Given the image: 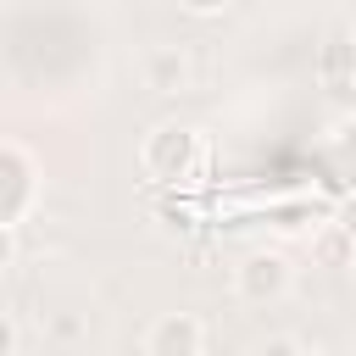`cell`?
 I'll return each mask as SVG.
<instances>
[{"label": "cell", "mask_w": 356, "mask_h": 356, "mask_svg": "<svg viewBox=\"0 0 356 356\" xmlns=\"http://www.w3.org/2000/svg\"><path fill=\"white\" fill-rule=\"evenodd\" d=\"M350 267H356V256H350Z\"/></svg>", "instance_id": "15"}, {"label": "cell", "mask_w": 356, "mask_h": 356, "mask_svg": "<svg viewBox=\"0 0 356 356\" xmlns=\"http://www.w3.org/2000/svg\"><path fill=\"white\" fill-rule=\"evenodd\" d=\"M0 356H17V328H11V317H0Z\"/></svg>", "instance_id": "12"}, {"label": "cell", "mask_w": 356, "mask_h": 356, "mask_svg": "<svg viewBox=\"0 0 356 356\" xmlns=\"http://www.w3.org/2000/svg\"><path fill=\"white\" fill-rule=\"evenodd\" d=\"M317 256H323V261H350V256H356V239H350V234L334 222V228L317 239Z\"/></svg>", "instance_id": "7"}, {"label": "cell", "mask_w": 356, "mask_h": 356, "mask_svg": "<svg viewBox=\"0 0 356 356\" xmlns=\"http://www.w3.org/2000/svg\"><path fill=\"white\" fill-rule=\"evenodd\" d=\"M139 161H145V172H150V178L178 184V178H189V172H195V161H200V134H195V128H184V122H161V128L145 139Z\"/></svg>", "instance_id": "1"}, {"label": "cell", "mask_w": 356, "mask_h": 356, "mask_svg": "<svg viewBox=\"0 0 356 356\" xmlns=\"http://www.w3.org/2000/svg\"><path fill=\"white\" fill-rule=\"evenodd\" d=\"M11 256H17V239H11V228H0V267H11Z\"/></svg>", "instance_id": "13"}, {"label": "cell", "mask_w": 356, "mask_h": 356, "mask_svg": "<svg viewBox=\"0 0 356 356\" xmlns=\"http://www.w3.org/2000/svg\"><path fill=\"white\" fill-rule=\"evenodd\" d=\"M256 356H300V345H295V339H284V334H278V339H267V345H261V350H256Z\"/></svg>", "instance_id": "10"}, {"label": "cell", "mask_w": 356, "mask_h": 356, "mask_svg": "<svg viewBox=\"0 0 356 356\" xmlns=\"http://www.w3.org/2000/svg\"><path fill=\"white\" fill-rule=\"evenodd\" d=\"M178 6H184L189 17H217V11H228L234 0H178Z\"/></svg>", "instance_id": "8"}, {"label": "cell", "mask_w": 356, "mask_h": 356, "mask_svg": "<svg viewBox=\"0 0 356 356\" xmlns=\"http://www.w3.org/2000/svg\"><path fill=\"white\" fill-rule=\"evenodd\" d=\"M334 222H339V228H345V234L356 239V189H350V195L339 200V217H334Z\"/></svg>", "instance_id": "9"}, {"label": "cell", "mask_w": 356, "mask_h": 356, "mask_svg": "<svg viewBox=\"0 0 356 356\" xmlns=\"http://www.w3.org/2000/svg\"><path fill=\"white\" fill-rule=\"evenodd\" d=\"M300 356H328V350H300Z\"/></svg>", "instance_id": "14"}, {"label": "cell", "mask_w": 356, "mask_h": 356, "mask_svg": "<svg viewBox=\"0 0 356 356\" xmlns=\"http://www.w3.org/2000/svg\"><path fill=\"white\" fill-rule=\"evenodd\" d=\"M28 200H33V167L22 150L0 145V228H11L28 211Z\"/></svg>", "instance_id": "4"}, {"label": "cell", "mask_w": 356, "mask_h": 356, "mask_svg": "<svg viewBox=\"0 0 356 356\" xmlns=\"http://www.w3.org/2000/svg\"><path fill=\"white\" fill-rule=\"evenodd\" d=\"M317 83H323L334 100L350 95V83H356V39H350L345 28H334V33L317 44Z\"/></svg>", "instance_id": "3"}, {"label": "cell", "mask_w": 356, "mask_h": 356, "mask_svg": "<svg viewBox=\"0 0 356 356\" xmlns=\"http://www.w3.org/2000/svg\"><path fill=\"white\" fill-rule=\"evenodd\" d=\"M206 328L195 312H167L150 323V356H200Z\"/></svg>", "instance_id": "5"}, {"label": "cell", "mask_w": 356, "mask_h": 356, "mask_svg": "<svg viewBox=\"0 0 356 356\" xmlns=\"http://www.w3.org/2000/svg\"><path fill=\"white\" fill-rule=\"evenodd\" d=\"M234 289H239V300L267 306V300H278V295L289 289V261H284L278 250H256V256H245V261H239Z\"/></svg>", "instance_id": "2"}, {"label": "cell", "mask_w": 356, "mask_h": 356, "mask_svg": "<svg viewBox=\"0 0 356 356\" xmlns=\"http://www.w3.org/2000/svg\"><path fill=\"white\" fill-rule=\"evenodd\" d=\"M145 78H150V89L172 95V89H184V78H189V61H184L178 50H150V56H145Z\"/></svg>", "instance_id": "6"}, {"label": "cell", "mask_w": 356, "mask_h": 356, "mask_svg": "<svg viewBox=\"0 0 356 356\" xmlns=\"http://www.w3.org/2000/svg\"><path fill=\"white\" fill-rule=\"evenodd\" d=\"M339 150H345V156L356 161V111H350V117L339 122Z\"/></svg>", "instance_id": "11"}]
</instances>
